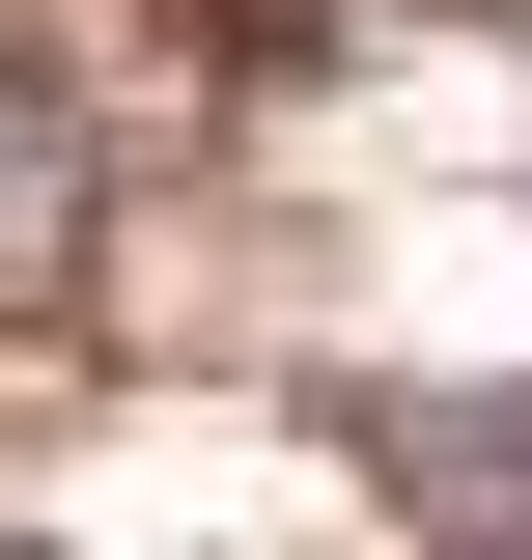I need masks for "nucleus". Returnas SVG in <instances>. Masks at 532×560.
<instances>
[{
	"instance_id": "obj_1",
	"label": "nucleus",
	"mask_w": 532,
	"mask_h": 560,
	"mask_svg": "<svg viewBox=\"0 0 532 560\" xmlns=\"http://www.w3.org/2000/svg\"><path fill=\"white\" fill-rule=\"evenodd\" d=\"M393 477H420V533H449V560H532V364H505V393H420Z\"/></svg>"
}]
</instances>
